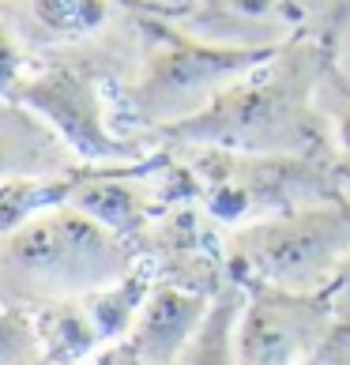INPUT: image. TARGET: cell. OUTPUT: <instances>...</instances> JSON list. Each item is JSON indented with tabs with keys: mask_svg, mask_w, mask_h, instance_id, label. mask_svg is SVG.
<instances>
[{
	"mask_svg": "<svg viewBox=\"0 0 350 365\" xmlns=\"http://www.w3.org/2000/svg\"><path fill=\"white\" fill-rule=\"evenodd\" d=\"M331 53L316 42H282L264 64L230 83L207 110L158 128L177 147H219L245 155L331 158V125L316 102Z\"/></svg>",
	"mask_w": 350,
	"mask_h": 365,
	"instance_id": "obj_1",
	"label": "cell"
},
{
	"mask_svg": "<svg viewBox=\"0 0 350 365\" xmlns=\"http://www.w3.org/2000/svg\"><path fill=\"white\" fill-rule=\"evenodd\" d=\"M136 264L140 252L110 226L72 204H57L4 234V302L34 309L64 297H87L120 282Z\"/></svg>",
	"mask_w": 350,
	"mask_h": 365,
	"instance_id": "obj_2",
	"label": "cell"
},
{
	"mask_svg": "<svg viewBox=\"0 0 350 365\" xmlns=\"http://www.w3.org/2000/svg\"><path fill=\"white\" fill-rule=\"evenodd\" d=\"M136 19L151 38V53L140 76L128 83V106L155 128L177 125L207 110L226 87L264 64L282 46H234L219 38L211 42V38L177 31L166 16H155V11H140Z\"/></svg>",
	"mask_w": 350,
	"mask_h": 365,
	"instance_id": "obj_3",
	"label": "cell"
},
{
	"mask_svg": "<svg viewBox=\"0 0 350 365\" xmlns=\"http://www.w3.org/2000/svg\"><path fill=\"white\" fill-rule=\"evenodd\" d=\"M204 211L219 222H260L272 215L346 196L339 162L305 155H245L219 147H181Z\"/></svg>",
	"mask_w": 350,
	"mask_h": 365,
	"instance_id": "obj_4",
	"label": "cell"
},
{
	"mask_svg": "<svg viewBox=\"0 0 350 365\" xmlns=\"http://www.w3.org/2000/svg\"><path fill=\"white\" fill-rule=\"evenodd\" d=\"M226 249L230 279L241 287L316 294L350 256V192L249 222Z\"/></svg>",
	"mask_w": 350,
	"mask_h": 365,
	"instance_id": "obj_5",
	"label": "cell"
},
{
	"mask_svg": "<svg viewBox=\"0 0 350 365\" xmlns=\"http://www.w3.org/2000/svg\"><path fill=\"white\" fill-rule=\"evenodd\" d=\"M105 34L91 42L68 46V53H57L42 64V72L26 76L23 83L8 87V98L31 106L61 132L68 147L83 162H128L136 147L117 140L102 120L98 98V76L117 72L120 64H136L128 46H105Z\"/></svg>",
	"mask_w": 350,
	"mask_h": 365,
	"instance_id": "obj_6",
	"label": "cell"
},
{
	"mask_svg": "<svg viewBox=\"0 0 350 365\" xmlns=\"http://www.w3.org/2000/svg\"><path fill=\"white\" fill-rule=\"evenodd\" d=\"M237 328V365H316L335 317L320 294L245 287Z\"/></svg>",
	"mask_w": 350,
	"mask_h": 365,
	"instance_id": "obj_7",
	"label": "cell"
},
{
	"mask_svg": "<svg viewBox=\"0 0 350 365\" xmlns=\"http://www.w3.org/2000/svg\"><path fill=\"white\" fill-rule=\"evenodd\" d=\"M200 219L204 215H196L192 207H177L173 215H166L158 226H151L140 260H147L158 282H173V287L215 297L234 282L230 249L215 245Z\"/></svg>",
	"mask_w": 350,
	"mask_h": 365,
	"instance_id": "obj_8",
	"label": "cell"
},
{
	"mask_svg": "<svg viewBox=\"0 0 350 365\" xmlns=\"http://www.w3.org/2000/svg\"><path fill=\"white\" fill-rule=\"evenodd\" d=\"M211 302L215 297H207V294L173 287V282H155L143 313L136 317V324L128 331V343L151 365H177L188 339L204 324Z\"/></svg>",
	"mask_w": 350,
	"mask_h": 365,
	"instance_id": "obj_9",
	"label": "cell"
},
{
	"mask_svg": "<svg viewBox=\"0 0 350 365\" xmlns=\"http://www.w3.org/2000/svg\"><path fill=\"white\" fill-rule=\"evenodd\" d=\"M4 173L8 178H61L83 166L68 140L31 106L8 98L4 106Z\"/></svg>",
	"mask_w": 350,
	"mask_h": 365,
	"instance_id": "obj_10",
	"label": "cell"
},
{
	"mask_svg": "<svg viewBox=\"0 0 350 365\" xmlns=\"http://www.w3.org/2000/svg\"><path fill=\"white\" fill-rule=\"evenodd\" d=\"M11 11H23L26 42L42 46H79L105 31L117 0H19V8L8 0Z\"/></svg>",
	"mask_w": 350,
	"mask_h": 365,
	"instance_id": "obj_11",
	"label": "cell"
},
{
	"mask_svg": "<svg viewBox=\"0 0 350 365\" xmlns=\"http://www.w3.org/2000/svg\"><path fill=\"white\" fill-rule=\"evenodd\" d=\"M31 313H34L49 365H83L105 346L83 297H64V302L34 305Z\"/></svg>",
	"mask_w": 350,
	"mask_h": 365,
	"instance_id": "obj_12",
	"label": "cell"
},
{
	"mask_svg": "<svg viewBox=\"0 0 350 365\" xmlns=\"http://www.w3.org/2000/svg\"><path fill=\"white\" fill-rule=\"evenodd\" d=\"M245 297L249 294L241 282H230L226 290L215 294L204 324L188 339L177 365H237V328L241 313H245Z\"/></svg>",
	"mask_w": 350,
	"mask_h": 365,
	"instance_id": "obj_13",
	"label": "cell"
},
{
	"mask_svg": "<svg viewBox=\"0 0 350 365\" xmlns=\"http://www.w3.org/2000/svg\"><path fill=\"white\" fill-rule=\"evenodd\" d=\"M155 282H158L155 272L140 260L120 282H113V287L94 290V294L83 297L87 309H91V317H94V324H98L102 343L128 339L132 324H136V317L143 313V305H147V297H151Z\"/></svg>",
	"mask_w": 350,
	"mask_h": 365,
	"instance_id": "obj_14",
	"label": "cell"
},
{
	"mask_svg": "<svg viewBox=\"0 0 350 365\" xmlns=\"http://www.w3.org/2000/svg\"><path fill=\"white\" fill-rule=\"evenodd\" d=\"M0 365H49L42 335H38L34 313L26 305L4 302V324H0Z\"/></svg>",
	"mask_w": 350,
	"mask_h": 365,
	"instance_id": "obj_15",
	"label": "cell"
},
{
	"mask_svg": "<svg viewBox=\"0 0 350 365\" xmlns=\"http://www.w3.org/2000/svg\"><path fill=\"white\" fill-rule=\"evenodd\" d=\"M290 4L298 26L309 34V42L324 46L331 53L343 26L350 23V0H290Z\"/></svg>",
	"mask_w": 350,
	"mask_h": 365,
	"instance_id": "obj_16",
	"label": "cell"
},
{
	"mask_svg": "<svg viewBox=\"0 0 350 365\" xmlns=\"http://www.w3.org/2000/svg\"><path fill=\"white\" fill-rule=\"evenodd\" d=\"M316 294L328 302L335 324H350V256H346V260H343L339 267H335L331 279H328Z\"/></svg>",
	"mask_w": 350,
	"mask_h": 365,
	"instance_id": "obj_17",
	"label": "cell"
},
{
	"mask_svg": "<svg viewBox=\"0 0 350 365\" xmlns=\"http://www.w3.org/2000/svg\"><path fill=\"white\" fill-rule=\"evenodd\" d=\"M151 11H158V16H166V19H200V23H211L215 19V11H219L226 0H143Z\"/></svg>",
	"mask_w": 350,
	"mask_h": 365,
	"instance_id": "obj_18",
	"label": "cell"
},
{
	"mask_svg": "<svg viewBox=\"0 0 350 365\" xmlns=\"http://www.w3.org/2000/svg\"><path fill=\"white\" fill-rule=\"evenodd\" d=\"M83 365H151V361H147L128 339H117V343H105L98 354Z\"/></svg>",
	"mask_w": 350,
	"mask_h": 365,
	"instance_id": "obj_19",
	"label": "cell"
},
{
	"mask_svg": "<svg viewBox=\"0 0 350 365\" xmlns=\"http://www.w3.org/2000/svg\"><path fill=\"white\" fill-rule=\"evenodd\" d=\"M316 365H350V324H335Z\"/></svg>",
	"mask_w": 350,
	"mask_h": 365,
	"instance_id": "obj_20",
	"label": "cell"
},
{
	"mask_svg": "<svg viewBox=\"0 0 350 365\" xmlns=\"http://www.w3.org/2000/svg\"><path fill=\"white\" fill-rule=\"evenodd\" d=\"M117 4L125 8V11H132V16H140V11H151V8L143 4V0H117ZM155 16H158V11H155Z\"/></svg>",
	"mask_w": 350,
	"mask_h": 365,
	"instance_id": "obj_21",
	"label": "cell"
}]
</instances>
